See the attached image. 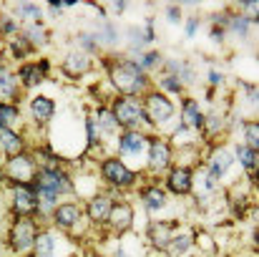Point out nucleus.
<instances>
[{
    "mask_svg": "<svg viewBox=\"0 0 259 257\" xmlns=\"http://www.w3.org/2000/svg\"><path fill=\"white\" fill-rule=\"evenodd\" d=\"M113 79H116V86L126 93H139L144 86H146V79H144V71L141 66L136 63H121L116 71H113Z\"/></svg>",
    "mask_w": 259,
    "mask_h": 257,
    "instance_id": "1",
    "label": "nucleus"
},
{
    "mask_svg": "<svg viewBox=\"0 0 259 257\" xmlns=\"http://www.w3.org/2000/svg\"><path fill=\"white\" fill-rule=\"evenodd\" d=\"M113 116H116L118 124H126V126H136V124H141V121H149L146 108H144L136 98H121V101H116Z\"/></svg>",
    "mask_w": 259,
    "mask_h": 257,
    "instance_id": "2",
    "label": "nucleus"
},
{
    "mask_svg": "<svg viewBox=\"0 0 259 257\" xmlns=\"http://www.w3.org/2000/svg\"><path fill=\"white\" fill-rule=\"evenodd\" d=\"M35 187L38 189H48L53 194H61V192H71V181L66 179V174L58 169H43L35 176Z\"/></svg>",
    "mask_w": 259,
    "mask_h": 257,
    "instance_id": "3",
    "label": "nucleus"
},
{
    "mask_svg": "<svg viewBox=\"0 0 259 257\" xmlns=\"http://www.w3.org/2000/svg\"><path fill=\"white\" fill-rule=\"evenodd\" d=\"M10 240H13V247H15L18 252L30 250V245H33V240H35V230H33L30 219H18L15 227H13V232H10Z\"/></svg>",
    "mask_w": 259,
    "mask_h": 257,
    "instance_id": "4",
    "label": "nucleus"
},
{
    "mask_svg": "<svg viewBox=\"0 0 259 257\" xmlns=\"http://www.w3.org/2000/svg\"><path fill=\"white\" fill-rule=\"evenodd\" d=\"M146 116H149V121L154 119V121H169L174 116V106L169 103V98H164L161 93H154V96H149V108H146Z\"/></svg>",
    "mask_w": 259,
    "mask_h": 257,
    "instance_id": "5",
    "label": "nucleus"
},
{
    "mask_svg": "<svg viewBox=\"0 0 259 257\" xmlns=\"http://www.w3.org/2000/svg\"><path fill=\"white\" fill-rule=\"evenodd\" d=\"M103 174H106V179H111L113 184H121V187H128L134 181V174L126 169L118 159H108L103 164Z\"/></svg>",
    "mask_w": 259,
    "mask_h": 257,
    "instance_id": "6",
    "label": "nucleus"
},
{
    "mask_svg": "<svg viewBox=\"0 0 259 257\" xmlns=\"http://www.w3.org/2000/svg\"><path fill=\"white\" fill-rule=\"evenodd\" d=\"M15 207L20 212H33L38 207V197H35V192L28 184H18L15 187Z\"/></svg>",
    "mask_w": 259,
    "mask_h": 257,
    "instance_id": "7",
    "label": "nucleus"
},
{
    "mask_svg": "<svg viewBox=\"0 0 259 257\" xmlns=\"http://www.w3.org/2000/svg\"><path fill=\"white\" fill-rule=\"evenodd\" d=\"M118 149L121 154H141L146 149V139L141 134H123L118 141Z\"/></svg>",
    "mask_w": 259,
    "mask_h": 257,
    "instance_id": "8",
    "label": "nucleus"
},
{
    "mask_svg": "<svg viewBox=\"0 0 259 257\" xmlns=\"http://www.w3.org/2000/svg\"><path fill=\"white\" fill-rule=\"evenodd\" d=\"M30 108H33V116L38 121H48L53 116V101L46 98V96H35L33 103H30Z\"/></svg>",
    "mask_w": 259,
    "mask_h": 257,
    "instance_id": "9",
    "label": "nucleus"
},
{
    "mask_svg": "<svg viewBox=\"0 0 259 257\" xmlns=\"http://www.w3.org/2000/svg\"><path fill=\"white\" fill-rule=\"evenodd\" d=\"M78 217H81V212H78V207H73V204H61V207L56 209V222H58L61 227L76 225Z\"/></svg>",
    "mask_w": 259,
    "mask_h": 257,
    "instance_id": "10",
    "label": "nucleus"
},
{
    "mask_svg": "<svg viewBox=\"0 0 259 257\" xmlns=\"http://www.w3.org/2000/svg\"><path fill=\"white\" fill-rule=\"evenodd\" d=\"M166 164H169V146L161 141H151V167L164 169Z\"/></svg>",
    "mask_w": 259,
    "mask_h": 257,
    "instance_id": "11",
    "label": "nucleus"
},
{
    "mask_svg": "<svg viewBox=\"0 0 259 257\" xmlns=\"http://www.w3.org/2000/svg\"><path fill=\"white\" fill-rule=\"evenodd\" d=\"M8 171H10L15 179H28V176L33 174V162H30L28 157H15V159L10 162Z\"/></svg>",
    "mask_w": 259,
    "mask_h": 257,
    "instance_id": "12",
    "label": "nucleus"
},
{
    "mask_svg": "<svg viewBox=\"0 0 259 257\" xmlns=\"http://www.w3.org/2000/svg\"><path fill=\"white\" fill-rule=\"evenodd\" d=\"M169 187H171L174 192H179V194L189 192V189H191V171L189 169H176L171 174V179H169Z\"/></svg>",
    "mask_w": 259,
    "mask_h": 257,
    "instance_id": "13",
    "label": "nucleus"
},
{
    "mask_svg": "<svg viewBox=\"0 0 259 257\" xmlns=\"http://www.w3.org/2000/svg\"><path fill=\"white\" fill-rule=\"evenodd\" d=\"M43 71H46V63L43 66H23L20 68V79H23L25 86H35V84H40Z\"/></svg>",
    "mask_w": 259,
    "mask_h": 257,
    "instance_id": "14",
    "label": "nucleus"
},
{
    "mask_svg": "<svg viewBox=\"0 0 259 257\" xmlns=\"http://www.w3.org/2000/svg\"><path fill=\"white\" fill-rule=\"evenodd\" d=\"M108 214H111V199H108V197L93 199V204H91V217L101 222V219H108Z\"/></svg>",
    "mask_w": 259,
    "mask_h": 257,
    "instance_id": "15",
    "label": "nucleus"
},
{
    "mask_svg": "<svg viewBox=\"0 0 259 257\" xmlns=\"http://www.w3.org/2000/svg\"><path fill=\"white\" fill-rule=\"evenodd\" d=\"M144 204H146L149 209H161V207L166 204V194H164L159 187H154V189L144 192Z\"/></svg>",
    "mask_w": 259,
    "mask_h": 257,
    "instance_id": "16",
    "label": "nucleus"
},
{
    "mask_svg": "<svg viewBox=\"0 0 259 257\" xmlns=\"http://www.w3.org/2000/svg\"><path fill=\"white\" fill-rule=\"evenodd\" d=\"M13 93H15V79L5 68H0V103L13 98Z\"/></svg>",
    "mask_w": 259,
    "mask_h": 257,
    "instance_id": "17",
    "label": "nucleus"
},
{
    "mask_svg": "<svg viewBox=\"0 0 259 257\" xmlns=\"http://www.w3.org/2000/svg\"><path fill=\"white\" fill-rule=\"evenodd\" d=\"M35 245H38V257H53L56 255V240H53L51 235L35 237Z\"/></svg>",
    "mask_w": 259,
    "mask_h": 257,
    "instance_id": "18",
    "label": "nucleus"
},
{
    "mask_svg": "<svg viewBox=\"0 0 259 257\" xmlns=\"http://www.w3.org/2000/svg\"><path fill=\"white\" fill-rule=\"evenodd\" d=\"M0 146H5L8 152H18L20 149V139L8 126H0Z\"/></svg>",
    "mask_w": 259,
    "mask_h": 257,
    "instance_id": "19",
    "label": "nucleus"
},
{
    "mask_svg": "<svg viewBox=\"0 0 259 257\" xmlns=\"http://www.w3.org/2000/svg\"><path fill=\"white\" fill-rule=\"evenodd\" d=\"M184 116H186V119H189V124H191V126H196V129L204 124V116L199 114V108H196V101H191V98L184 103Z\"/></svg>",
    "mask_w": 259,
    "mask_h": 257,
    "instance_id": "20",
    "label": "nucleus"
},
{
    "mask_svg": "<svg viewBox=\"0 0 259 257\" xmlns=\"http://www.w3.org/2000/svg\"><path fill=\"white\" fill-rule=\"evenodd\" d=\"M15 121H20L18 108H15V106H5V103H0V126H10V124H15Z\"/></svg>",
    "mask_w": 259,
    "mask_h": 257,
    "instance_id": "21",
    "label": "nucleus"
},
{
    "mask_svg": "<svg viewBox=\"0 0 259 257\" xmlns=\"http://www.w3.org/2000/svg\"><path fill=\"white\" fill-rule=\"evenodd\" d=\"M237 157H239V162H242L247 169H254V167H257V152H254V149H244V146H239Z\"/></svg>",
    "mask_w": 259,
    "mask_h": 257,
    "instance_id": "22",
    "label": "nucleus"
},
{
    "mask_svg": "<svg viewBox=\"0 0 259 257\" xmlns=\"http://www.w3.org/2000/svg\"><path fill=\"white\" fill-rule=\"evenodd\" d=\"M227 167H229V154L227 152H219L214 157V164H211V176H219L222 171H227Z\"/></svg>",
    "mask_w": 259,
    "mask_h": 257,
    "instance_id": "23",
    "label": "nucleus"
},
{
    "mask_svg": "<svg viewBox=\"0 0 259 257\" xmlns=\"http://www.w3.org/2000/svg\"><path fill=\"white\" fill-rule=\"evenodd\" d=\"M38 204H40V209H51L53 204H56V197L58 194H53V192H48V189H38Z\"/></svg>",
    "mask_w": 259,
    "mask_h": 257,
    "instance_id": "24",
    "label": "nucleus"
},
{
    "mask_svg": "<svg viewBox=\"0 0 259 257\" xmlns=\"http://www.w3.org/2000/svg\"><path fill=\"white\" fill-rule=\"evenodd\" d=\"M108 217L113 219V225L126 227V225H128V217H131V209H128V207H116V209H113V214H108Z\"/></svg>",
    "mask_w": 259,
    "mask_h": 257,
    "instance_id": "25",
    "label": "nucleus"
},
{
    "mask_svg": "<svg viewBox=\"0 0 259 257\" xmlns=\"http://www.w3.org/2000/svg\"><path fill=\"white\" fill-rule=\"evenodd\" d=\"M189 250V237H174V245H171V255H181Z\"/></svg>",
    "mask_w": 259,
    "mask_h": 257,
    "instance_id": "26",
    "label": "nucleus"
},
{
    "mask_svg": "<svg viewBox=\"0 0 259 257\" xmlns=\"http://www.w3.org/2000/svg\"><path fill=\"white\" fill-rule=\"evenodd\" d=\"M247 139H249V149H257L259 139H257V124H249L247 126Z\"/></svg>",
    "mask_w": 259,
    "mask_h": 257,
    "instance_id": "27",
    "label": "nucleus"
},
{
    "mask_svg": "<svg viewBox=\"0 0 259 257\" xmlns=\"http://www.w3.org/2000/svg\"><path fill=\"white\" fill-rule=\"evenodd\" d=\"M71 58H73V61H68V66H71L73 71H78V68L83 71V68H86V61H83V56H71Z\"/></svg>",
    "mask_w": 259,
    "mask_h": 257,
    "instance_id": "28",
    "label": "nucleus"
},
{
    "mask_svg": "<svg viewBox=\"0 0 259 257\" xmlns=\"http://www.w3.org/2000/svg\"><path fill=\"white\" fill-rule=\"evenodd\" d=\"M164 86H166V88H171V91H179V88H181V86H179V81H174V76L164 79Z\"/></svg>",
    "mask_w": 259,
    "mask_h": 257,
    "instance_id": "29",
    "label": "nucleus"
},
{
    "mask_svg": "<svg viewBox=\"0 0 259 257\" xmlns=\"http://www.w3.org/2000/svg\"><path fill=\"white\" fill-rule=\"evenodd\" d=\"M244 28H247V20H239V18H237V20H234V30H237V33H244Z\"/></svg>",
    "mask_w": 259,
    "mask_h": 257,
    "instance_id": "30",
    "label": "nucleus"
},
{
    "mask_svg": "<svg viewBox=\"0 0 259 257\" xmlns=\"http://www.w3.org/2000/svg\"><path fill=\"white\" fill-rule=\"evenodd\" d=\"M156 58H159L156 53H149V56H144V66H154V63H156Z\"/></svg>",
    "mask_w": 259,
    "mask_h": 257,
    "instance_id": "31",
    "label": "nucleus"
},
{
    "mask_svg": "<svg viewBox=\"0 0 259 257\" xmlns=\"http://www.w3.org/2000/svg\"><path fill=\"white\" fill-rule=\"evenodd\" d=\"M186 30H189V35H194V30H196V20H191V23H189V28H186Z\"/></svg>",
    "mask_w": 259,
    "mask_h": 257,
    "instance_id": "32",
    "label": "nucleus"
}]
</instances>
